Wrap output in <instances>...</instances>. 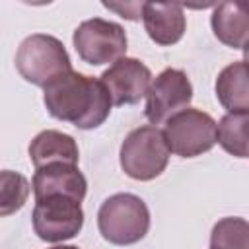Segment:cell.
Wrapping results in <instances>:
<instances>
[{"instance_id": "1", "label": "cell", "mask_w": 249, "mask_h": 249, "mask_svg": "<svg viewBox=\"0 0 249 249\" xmlns=\"http://www.w3.org/2000/svg\"><path fill=\"white\" fill-rule=\"evenodd\" d=\"M43 101L51 117L82 130L103 124L113 107V99L101 80L74 70L53 80L43 91Z\"/></svg>"}, {"instance_id": "2", "label": "cell", "mask_w": 249, "mask_h": 249, "mask_svg": "<svg viewBox=\"0 0 249 249\" xmlns=\"http://www.w3.org/2000/svg\"><path fill=\"white\" fill-rule=\"evenodd\" d=\"M97 228L113 245H132L144 239L150 230V210L132 193H117L103 200L97 212Z\"/></svg>"}, {"instance_id": "3", "label": "cell", "mask_w": 249, "mask_h": 249, "mask_svg": "<svg viewBox=\"0 0 249 249\" xmlns=\"http://www.w3.org/2000/svg\"><path fill=\"white\" fill-rule=\"evenodd\" d=\"M16 68L25 82L45 89L58 76L72 72V62L60 39L45 33H33L19 43Z\"/></svg>"}, {"instance_id": "4", "label": "cell", "mask_w": 249, "mask_h": 249, "mask_svg": "<svg viewBox=\"0 0 249 249\" xmlns=\"http://www.w3.org/2000/svg\"><path fill=\"white\" fill-rule=\"evenodd\" d=\"M169 154L171 150L163 130L154 124H144L126 134L121 144L119 161L128 177L136 181H152L165 171Z\"/></svg>"}, {"instance_id": "5", "label": "cell", "mask_w": 249, "mask_h": 249, "mask_svg": "<svg viewBox=\"0 0 249 249\" xmlns=\"http://www.w3.org/2000/svg\"><path fill=\"white\" fill-rule=\"evenodd\" d=\"M163 136L175 156L196 158L218 142V123L208 113L187 107L165 123Z\"/></svg>"}, {"instance_id": "6", "label": "cell", "mask_w": 249, "mask_h": 249, "mask_svg": "<svg viewBox=\"0 0 249 249\" xmlns=\"http://www.w3.org/2000/svg\"><path fill=\"white\" fill-rule=\"evenodd\" d=\"M72 43L78 56L91 66L113 64L126 53V33L123 25L103 18L82 21L74 29Z\"/></svg>"}, {"instance_id": "7", "label": "cell", "mask_w": 249, "mask_h": 249, "mask_svg": "<svg viewBox=\"0 0 249 249\" xmlns=\"http://www.w3.org/2000/svg\"><path fill=\"white\" fill-rule=\"evenodd\" d=\"M31 222L39 239L47 243H58L80 233L84 226V210L80 200L72 196H45L35 200Z\"/></svg>"}, {"instance_id": "8", "label": "cell", "mask_w": 249, "mask_h": 249, "mask_svg": "<svg viewBox=\"0 0 249 249\" xmlns=\"http://www.w3.org/2000/svg\"><path fill=\"white\" fill-rule=\"evenodd\" d=\"M191 101L193 86L189 76L179 68H165L154 78L146 93L144 115L156 126L187 109Z\"/></svg>"}, {"instance_id": "9", "label": "cell", "mask_w": 249, "mask_h": 249, "mask_svg": "<svg viewBox=\"0 0 249 249\" xmlns=\"http://www.w3.org/2000/svg\"><path fill=\"white\" fill-rule=\"evenodd\" d=\"M99 80L107 88L113 105H134L148 93L152 86V72L138 58L123 56L113 62Z\"/></svg>"}, {"instance_id": "10", "label": "cell", "mask_w": 249, "mask_h": 249, "mask_svg": "<svg viewBox=\"0 0 249 249\" xmlns=\"http://www.w3.org/2000/svg\"><path fill=\"white\" fill-rule=\"evenodd\" d=\"M31 187L35 200L45 196L64 195L82 202L88 193V181L84 173L78 169V165L72 163H51L35 169Z\"/></svg>"}, {"instance_id": "11", "label": "cell", "mask_w": 249, "mask_h": 249, "mask_svg": "<svg viewBox=\"0 0 249 249\" xmlns=\"http://www.w3.org/2000/svg\"><path fill=\"white\" fill-rule=\"evenodd\" d=\"M142 21L148 37L161 47L181 41L187 27L183 6L171 2H144Z\"/></svg>"}, {"instance_id": "12", "label": "cell", "mask_w": 249, "mask_h": 249, "mask_svg": "<svg viewBox=\"0 0 249 249\" xmlns=\"http://www.w3.org/2000/svg\"><path fill=\"white\" fill-rule=\"evenodd\" d=\"M210 25L220 43L243 49L249 43V2H222L210 16Z\"/></svg>"}, {"instance_id": "13", "label": "cell", "mask_w": 249, "mask_h": 249, "mask_svg": "<svg viewBox=\"0 0 249 249\" xmlns=\"http://www.w3.org/2000/svg\"><path fill=\"white\" fill-rule=\"evenodd\" d=\"M29 160L33 161L35 169L51 165V163H72L78 165L80 152L78 144L70 134L60 130L47 128L39 132L29 144Z\"/></svg>"}, {"instance_id": "14", "label": "cell", "mask_w": 249, "mask_h": 249, "mask_svg": "<svg viewBox=\"0 0 249 249\" xmlns=\"http://www.w3.org/2000/svg\"><path fill=\"white\" fill-rule=\"evenodd\" d=\"M216 97L228 113L249 111V64L235 60L220 70L216 84Z\"/></svg>"}, {"instance_id": "15", "label": "cell", "mask_w": 249, "mask_h": 249, "mask_svg": "<svg viewBox=\"0 0 249 249\" xmlns=\"http://www.w3.org/2000/svg\"><path fill=\"white\" fill-rule=\"evenodd\" d=\"M218 144L235 158H249V111L228 113L220 119Z\"/></svg>"}, {"instance_id": "16", "label": "cell", "mask_w": 249, "mask_h": 249, "mask_svg": "<svg viewBox=\"0 0 249 249\" xmlns=\"http://www.w3.org/2000/svg\"><path fill=\"white\" fill-rule=\"evenodd\" d=\"M210 249H249V222L237 216L218 220L210 233Z\"/></svg>"}, {"instance_id": "17", "label": "cell", "mask_w": 249, "mask_h": 249, "mask_svg": "<svg viewBox=\"0 0 249 249\" xmlns=\"http://www.w3.org/2000/svg\"><path fill=\"white\" fill-rule=\"evenodd\" d=\"M29 196V181L16 171L4 169L0 173V214L10 216L19 210Z\"/></svg>"}, {"instance_id": "18", "label": "cell", "mask_w": 249, "mask_h": 249, "mask_svg": "<svg viewBox=\"0 0 249 249\" xmlns=\"http://www.w3.org/2000/svg\"><path fill=\"white\" fill-rule=\"evenodd\" d=\"M243 56H245V62L249 64V43L243 47Z\"/></svg>"}, {"instance_id": "19", "label": "cell", "mask_w": 249, "mask_h": 249, "mask_svg": "<svg viewBox=\"0 0 249 249\" xmlns=\"http://www.w3.org/2000/svg\"><path fill=\"white\" fill-rule=\"evenodd\" d=\"M51 249H78L76 245H56V247H51Z\"/></svg>"}]
</instances>
